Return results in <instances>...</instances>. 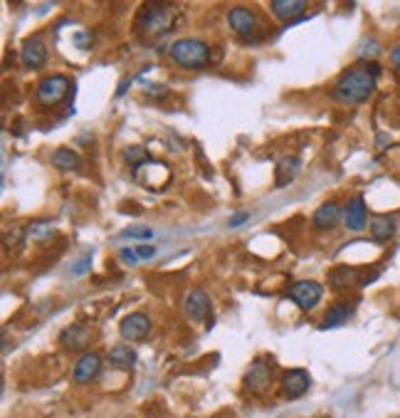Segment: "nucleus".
<instances>
[{
    "label": "nucleus",
    "instance_id": "13",
    "mask_svg": "<svg viewBox=\"0 0 400 418\" xmlns=\"http://www.w3.org/2000/svg\"><path fill=\"white\" fill-rule=\"evenodd\" d=\"M228 23L237 35H250L254 30V12L248 8H232L228 12Z\"/></svg>",
    "mask_w": 400,
    "mask_h": 418
},
{
    "label": "nucleus",
    "instance_id": "17",
    "mask_svg": "<svg viewBox=\"0 0 400 418\" xmlns=\"http://www.w3.org/2000/svg\"><path fill=\"white\" fill-rule=\"evenodd\" d=\"M395 233V220L390 216H373L371 218V238L378 243L390 240Z\"/></svg>",
    "mask_w": 400,
    "mask_h": 418
},
{
    "label": "nucleus",
    "instance_id": "18",
    "mask_svg": "<svg viewBox=\"0 0 400 418\" xmlns=\"http://www.w3.org/2000/svg\"><path fill=\"white\" fill-rule=\"evenodd\" d=\"M52 166L59 171H77L82 166V159L72 149H57V151H52Z\"/></svg>",
    "mask_w": 400,
    "mask_h": 418
},
{
    "label": "nucleus",
    "instance_id": "19",
    "mask_svg": "<svg viewBox=\"0 0 400 418\" xmlns=\"http://www.w3.org/2000/svg\"><path fill=\"white\" fill-rule=\"evenodd\" d=\"M299 169L301 164L297 156H287V159L279 161V164H277V186H287V183L294 181Z\"/></svg>",
    "mask_w": 400,
    "mask_h": 418
},
{
    "label": "nucleus",
    "instance_id": "10",
    "mask_svg": "<svg viewBox=\"0 0 400 418\" xmlns=\"http://www.w3.org/2000/svg\"><path fill=\"white\" fill-rule=\"evenodd\" d=\"M363 272H368V270L336 267V270H331V285H334V287H353V285H366L378 277V270L371 272V275H363Z\"/></svg>",
    "mask_w": 400,
    "mask_h": 418
},
{
    "label": "nucleus",
    "instance_id": "32",
    "mask_svg": "<svg viewBox=\"0 0 400 418\" xmlns=\"http://www.w3.org/2000/svg\"><path fill=\"white\" fill-rule=\"evenodd\" d=\"M74 42L79 45V48H87L89 42H92V35H87V32H79V35L74 37Z\"/></svg>",
    "mask_w": 400,
    "mask_h": 418
},
{
    "label": "nucleus",
    "instance_id": "29",
    "mask_svg": "<svg viewBox=\"0 0 400 418\" xmlns=\"http://www.w3.org/2000/svg\"><path fill=\"white\" fill-rule=\"evenodd\" d=\"M245 220H250V213L242 211V213H237L235 218H230V225H232V228H237V225H242Z\"/></svg>",
    "mask_w": 400,
    "mask_h": 418
},
{
    "label": "nucleus",
    "instance_id": "22",
    "mask_svg": "<svg viewBox=\"0 0 400 418\" xmlns=\"http://www.w3.org/2000/svg\"><path fill=\"white\" fill-rule=\"evenodd\" d=\"M267 381H270V371H267V366L262 364V361H254L252 369H250V374H248L250 389L262 391V389H265V383H267Z\"/></svg>",
    "mask_w": 400,
    "mask_h": 418
},
{
    "label": "nucleus",
    "instance_id": "11",
    "mask_svg": "<svg viewBox=\"0 0 400 418\" xmlns=\"http://www.w3.org/2000/svg\"><path fill=\"white\" fill-rule=\"evenodd\" d=\"M309 386H312V379H309V374H306L304 369L287 371L282 379V389L287 399H301V396L309 391Z\"/></svg>",
    "mask_w": 400,
    "mask_h": 418
},
{
    "label": "nucleus",
    "instance_id": "23",
    "mask_svg": "<svg viewBox=\"0 0 400 418\" xmlns=\"http://www.w3.org/2000/svg\"><path fill=\"white\" fill-rule=\"evenodd\" d=\"M124 159H126V164H131L134 169H139V166L146 164V161H148L146 149H143V146H131V149H126Z\"/></svg>",
    "mask_w": 400,
    "mask_h": 418
},
{
    "label": "nucleus",
    "instance_id": "2",
    "mask_svg": "<svg viewBox=\"0 0 400 418\" xmlns=\"http://www.w3.org/2000/svg\"><path fill=\"white\" fill-rule=\"evenodd\" d=\"M176 25V10L171 6H163V3H153L146 6L139 12V20H136V28L139 32L146 37H161L166 35L168 30Z\"/></svg>",
    "mask_w": 400,
    "mask_h": 418
},
{
    "label": "nucleus",
    "instance_id": "30",
    "mask_svg": "<svg viewBox=\"0 0 400 418\" xmlns=\"http://www.w3.org/2000/svg\"><path fill=\"white\" fill-rule=\"evenodd\" d=\"M89 263H92V255H87L82 263H77V265H74V275H84V270H87Z\"/></svg>",
    "mask_w": 400,
    "mask_h": 418
},
{
    "label": "nucleus",
    "instance_id": "28",
    "mask_svg": "<svg viewBox=\"0 0 400 418\" xmlns=\"http://www.w3.org/2000/svg\"><path fill=\"white\" fill-rule=\"evenodd\" d=\"M156 253H159V250H156L153 245H139V247H136V255H139V260H153V258H156Z\"/></svg>",
    "mask_w": 400,
    "mask_h": 418
},
{
    "label": "nucleus",
    "instance_id": "5",
    "mask_svg": "<svg viewBox=\"0 0 400 418\" xmlns=\"http://www.w3.org/2000/svg\"><path fill=\"white\" fill-rule=\"evenodd\" d=\"M287 295L292 297L301 310L309 312V310H314V307L321 302V297H324V287H321L319 283H314V280H299V283H294L292 287H289Z\"/></svg>",
    "mask_w": 400,
    "mask_h": 418
},
{
    "label": "nucleus",
    "instance_id": "21",
    "mask_svg": "<svg viewBox=\"0 0 400 418\" xmlns=\"http://www.w3.org/2000/svg\"><path fill=\"white\" fill-rule=\"evenodd\" d=\"M109 364L117 366V369H121V371L134 369L136 354L131 352L129 347H112V349H109Z\"/></svg>",
    "mask_w": 400,
    "mask_h": 418
},
{
    "label": "nucleus",
    "instance_id": "25",
    "mask_svg": "<svg viewBox=\"0 0 400 418\" xmlns=\"http://www.w3.org/2000/svg\"><path fill=\"white\" fill-rule=\"evenodd\" d=\"M124 238H134V240H151L153 238V230L151 228H129L121 233Z\"/></svg>",
    "mask_w": 400,
    "mask_h": 418
},
{
    "label": "nucleus",
    "instance_id": "31",
    "mask_svg": "<svg viewBox=\"0 0 400 418\" xmlns=\"http://www.w3.org/2000/svg\"><path fill=\"white\" fill-rule=\"evenodd\" d=\"M390 65H393L395 70H400V45L390 50Z\"/></svg>",
    "mask_w": 400,
    "mask_h": 418
},
{
    "label": "nucleus",
    "instance_id": "1",
    "mask_svg": "<svg viewBox=\"0 0 400 418\" xmlns=\"http://www.w3.org/2000/svg\"><path fill=\"white\" fill-rule=\"evenodd\" d=\"M378 75H381V67L376 62H371V65L366 67H353V70L343 72L331 95L341 104H361V102H366L373 95Z\"/></svg>",
    "mask_w": 400,
    "mask_h": 418
},
{
    "label": "nucleus",
    "instance_id": "15",
    "mask_svg": "<svg viewBox=\"0 0 400 418\" xmlns=\"http://www.w3.org/2000/svg\"><path fill=\"white\" fill-rule=\"evenodd\" d=\"M351 312H353V305H348V302H339V305H334L329 312H326L324 322H321L319 330L329 332V330H334V327H341V324L351 317Z\"/></svg>",
    "mask_w": 400,
    "mask_h": 418
},
{
    "label": "nucleus",
    "instance_id": "4",
    "mask_svg": "<svg viewBox=\"0 0 400 418\" xmlns=\"http://www.w3.org/2000/svg\"><path fill=\"white\" fill-rule=\"evenodd\" d=\"M70 77L65 75H52L45 77L35 89V99L40 102L42 106H57L65 102V97L70 95Z\"/></svg>",
    "mask_w": 400,
    "mask_h": 418
},
{
    "label": "nucleus",
    "instance_id": "24",
    "mask_svg": "<svg viewBox=\"0 0 400 418\" xmlns=\"http://www.w3.org/2000/svg\"><path fill=\"white\" fill-rule=\"evenodd\" d=\"M50 233H52V223H48V220H40V223H32L28 228V236L30 238H37V240H42V238H48Z\"/></svg>",
    "mask_w": 400,
    "mask_h": 418
},
{
    "label": "nucleus",
    "instance_id": "14",
    "mask_svg": "<svg viewBox=\"0 0 400 418\" xmlns=\"http://www.w3.org/2000/svg\"><path fill=\"white\" fill-rule=\"evenodd\" d=\"M341 208H339V203H324V206L319 208L317 213H314V225H317L319 230H331L339 225V220H341Z\"/></svg>",
    "mask_w": 400,
    "mask_h": 418
},
{
    "label": "nucleus",
    "instance_id": "9",
    "mask_svg": "<svg viewBox=\"0 0 400 418\" xmlns=\"http://www.w3.org/2000/svg\"><path fill=\"white\" fill-rule=\"evenodd\" d=\"M99 371H101V357L97 352H87L79 357V361L72 369V379L77 383H89L92 379L99 377Z\"/></svg>",
    "mask_w": 400,
    "mask_h": 418
},
{
    "label": "nucleus",
    "instance_id": "3",
    "mask_svg": "<svg viewBox=\"0 0 400 418\" xmlns=\"http://www.w3.org/2000/svg\"><path fill=\"white\" fill-rule=\"evenodd\" d=\"M171 59L176 65L186 67V70H200L206 67L208 57H210V48H208L203 40H195V37H183L171 45Z\"/></svg>",
    "mask_w": 400,
    "mask_h": 418
},
{
    "label": "nucleus",
    "instance_id": "26",
    "mask_svg": "<svg viewBox=\"0 0 400 418\" xmlns=\"http://www.w3.org/2000/svg\"><path fill=\"white\" fill-rule=\"evenodd\" d=\"M119 258L124 260L126 265H136V263H141V260H139V255H136V247H121V250H119Z\"/></svg>",
    "mask_w": 400,
    "mask_h": 418
},
{
    "label": "nucleus",
    "instance_id": "7",
    "mask_svg": "<svg viewBox=\"0 0 400 418\" xmlns=\"http://www.w3.org/2000/svg\"><path fill=\"white\" fill-rule=\"evenodd\" d=\"M48 45L42 42V37H28L23 42V50H20V59L23 65L30 67V70H40L48 62Z\"/></svg>",
    "mask_w": 400,
    "mask_h": 418
},
{
    "label": "nucleus",
    "instance_id": "8",
    "mask_svg": "<svg viewBox=\"0 0 400 418\" xmlns=\"http://www.w3.org/2000/svg\"><path fill=\"white\" fill-rule=\"evenodd\" d=\"M119 332H121V336H124L126 342H141L143 336L151 332V319H148L143 312L129 314V317L121 319Z\"/></svg>",
    "mask_w": 400,
    "mask_h": 418
},
{
    "label": "nucleus",
    "instance_id": "12",
    "mask_svg": "<svg viewBox=\"0 0 400 418\" xmlns=\"http://www.w3.org/2000/svg\"><path fill=\"white\" fill-rule=\"evenodd\" d=\"M343 220H346L348 230H363L366 223H368V208H366L363 196H353L348 200L346 211H343Z\"/></svg>",
    "mask_w": 400,
    "mask_h": 418
},
{
    "label": "nucleus",
    "instance_id": "27",
    "mask_svg": "<svg viewBox=\"0 0 400 418\" xmlns=\"http://www.w3.org/2000/svg\"><path fill=\"white\" fill-rule=\"evenodd\" d=\"M20 238H23V230H20V228L8 230V233H6V247H18Z\"/></svg>",
    "mask_w": 400,
    "mask_h": 418
},
{
    "label": "nucleus",
    "instance_id": "20",
    "mask_svg": "<svg viewBox=\"0 0 400 418\" xmlns=\"http://www.w3.org/2000/svg\"><path fill=\"white\" fill-rule=\"evenodd\" d=\"M59 342H62V347H65V349H72V352H77V349L87 347L89 332H84L82 327H67V330L62 332V336H59Z\"/></svg>",
    "mask_w": 400,
    "mask_h": 418
},
{
    "label": "nucleus",
    "instance_id": "6",
    "mask_svg": "<svg viewBox=\"0 0 400 418\" xmlns=\"http://www.w3.org/2000/svg\"><path fill=\"white\" fill-rule=\"evenodd\" d=\"M210 310H212L210 297H208L203 289H190L188 295H186V300H183V312H186V317H188L190 322H203V319H208Z\"/></svg>",
    "mask_w": 400,
    "mask_h": 418
},
{
    "label": "nucleus",
    "instance_id": "16",
    "mask_svg": "<svg viewBox=\"0 0 400 418\" xmlns=\"http://www.w3.org/2000/svg\"><path fill=\"white\" fill-rule=\"evenodd\" d=\"M272 12L279 20H294L301 10L306 8L304 0H272Z\"/></svg>",
    "mask_w": 400,
    "mask_h": 418
}]
</instances>
